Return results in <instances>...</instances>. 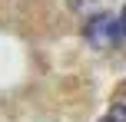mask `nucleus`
Returning <instances> with one entry per match:
<instances>
[{"instance_id": "obj_1", "label": "nucleus", "mask_w": 126, "mask_h": 122, "mask_svg": "<svg viewBox=\"0 0 126 122\" xmlns=\"http://www.w3.org/2000/svg\"><path fill=\"white\" fill-rule=\"evenodd\" d=\"M123 40V26L113 13H100V17H90L86 23V43L93 50H113Z\"/></svg>"}, {"instance_id": "obj_2", "label": "nucleus", "mask_w": 126, "mask_h": 122, "mask_svg": "<svg viewBox=\"0 0 126 122\" xmlns=\"http://www.w3.org/2000/svg\"><path fill=\"white\" fill-rule=\"evenodd\" d=\"M106 3H110V0H70L73 13H90V17H100V13H106Z\"/></svg>"}, {"instance_id": "obj_3", "label": "nucleus", "mask_w": 126, "mask_h": 122, "mask_svg": "<svg viewBox=\"0 0 126 122\" xmlns=\"http://www.w3.org/2000/svg\"><path fill=\"white\" fill-rule=\"evenodd\" d=\"M100 122H126V106H110V112Z\"/></svg>"}, {"instance_id": "obj_4", "label": "nucleus", "mask_w": 126, "mask_h": 122, "mask_svg": "<svg viewBox=\"0 0 126 122\" xmlns=\"http://www.w3.org/2000/svg\"><path fill=\"white\" fill-rule=\"evenodd\" d=\"M120 26H123V36H126V7H123V13H120Z\"/></svg>"}]
</instances>
